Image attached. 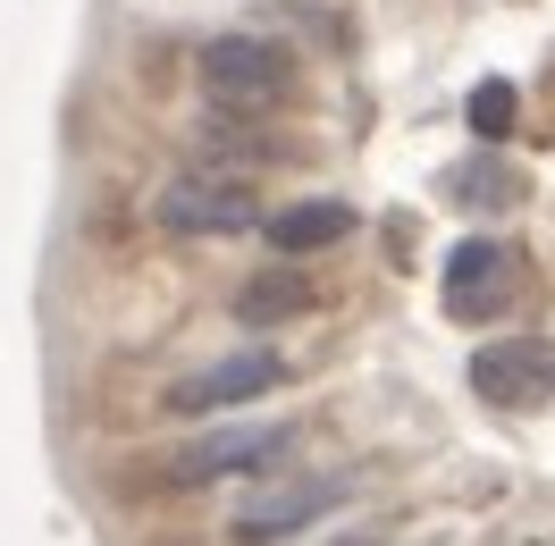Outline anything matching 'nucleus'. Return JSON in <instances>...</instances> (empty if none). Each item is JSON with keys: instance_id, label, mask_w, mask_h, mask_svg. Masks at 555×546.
Here are the masks:
<instances>
[{"instance_id": "4", "label": "nucleus", "mask_w": 555, "mask_h": 546, "mask_svg": "<svg viewBox=\"0 0 555 546\" xmlns=\"http://www.w3.org/2000/svg\"><path fill=\"white\" fill-rule=\"evenodd\" d=\"M194 76H203L210 109H244V118H261V109L286 102V84H295V51L270 35H210L194 51Z\"/></svg>"}, {"instance_id": "1", "label": "nucleus", "mask_w": 555, "mask_h": 546, "mask_svg": "<svg viewBox=\"0 0 555 546\" xmlns=\"http://www.w3.org/2000/svg\"><path fill=\"white\" fill-rule=\"evenodd\" d=\"M295 454H304V420H253V412H244V420H210V429H194V438H177L143 479L169 487V496L228 487V479L261 487V479H278Z\"/></svg>"}, {"instance_id": "5", "label": "nucleus", "mask_w": 555, "mask_h": 546, "mask_svg": "<svg viewBox=\"0 0 555 546\" xmlns=\"http://www.w3.org/2000/svg\"><path fill=\"white\" fill-rule=\"evenodd\" d=\"M152 227L160 236H253L261 227V194H253V177H219V169H185L169 177L160 194H152Z\"/></svg>"}, {"instance_id": "3", "label": "nucleus", "mask_w": 555, "mask_h": 546, "mask_svg": "<svg viewBox=\"0 0 555 546\" xmlns=\"http://www.w3.org/2000/svg\"><path fill=\"white\" fill-rule=\"evenodd\" d=\"M286 378H295L286 353L236 344V353H219V362H203V370L169 378V387H160V412H169V420H228V412H253L261 395H278Z\"/></svg>"}, {"instance_id": "2", "label": "nucleus", "mask_w": 555, "mask_h": 546, "mask_svg": "<svg viewBox=\"0 0 555 546\" xmlns=\"http://www.w3.org/2000/svg\"><path fill=\"white\" fill-rule=\"evenodd\" d=\"M353 496H362V471H353V463H337V471H278V479H261V487H244V505L228 512L219 538H228V546L312 538V530H328Z\"/></svg>"}, {"instance_id": "8", "label": "nucleus", "mask_w": 555, "mask_h": 546, "mask_svg": "<svg viewBox=\"0 0 555 546\" xmlns=\"http://www.w3.org/2000/svg\"><path fill=\"white\" fill-rule=\"evenodd\" d=\"M353 236V203L337 194H304V203L286 210H261V244H270L278 261H304V252H328V244Z\"/></svg>"}, {"instance_id": "7", "label": "nucleus", "mask_w": 555, "mask_h": 546, "mask_svg": "<svg viewBox=\"0 0 555 546\" xmlns=\"http://www.w3.org/2000/svg\"><path fill=\"white\" fill-rule=\"evenodd\" d=\"M514 270H521V252L505 236H463L447 252V311H454V320H488Z\"/></svg>"}, {"instance_id": "6", "label": "nucleus", "mask_w": 555, "mask_h": 546, "mask_svg": "<svg viewBox=\"0 0 555 546\" xmlns=\"http://www.w3.org/2000/svg\"><path fill=\"white\" fill-rule=\"evenodd\" d=\"M472 395L496 412H530L555 404V344L547 337H496L472 353Z\"/></svg>"}, {"instance_id": "11", "label": "nucleus", "mask_w": 555, "mask_h": 546, "mask_svg": "<svg viewBox=\"0 0 555 546\" xmlns=\"http://www.w3.org/2000/svg\"><path fill=\"white\" fill-rule=\"evenodd\" d=\"M514 118H521V93L505 84V76H488L480 93H472V135L496 143V135H514Z\"/></svg>"}, {"instance_id": "10", "label": "nucleus", "mask_w": 555, "mask_h": 546, "mask_svg": "<svg viewBox=\"0 0 555 546\" xmlns=\"http://www.w3.org/2000/svg\"><path fill=\"white\" fill-rule=\"evenodd\" d=\"M228 311H236L244 328H286V320H304V311H312V277L261 270V277H244L236 295H228Z\"/></svg>"}, {"instance_id": "12", "label": "nucleus", "mask_w": 555, "mask_h": 546, "mask_svg": "<svg viewBox=\"0 0 555 546\" xmlns=\"http://www.w3.org/2000/svg\"><path fill=\"white\" fill-rule=\"evenodd\" d=\"M320 546H387V530H337V538H320Z\"/></svg>"}, {"instance_id": "9", "label": "nucleus", "mask_w": 555, "mask_h": 546, "mask_svg": "<svg viewBox=\"0 0 555 546\" xmlns=\"http://www.w3.org/2000/svg\"><path fill=\"white\" fill-rule=\"evenodd\" d=\"M194 152H203V169H219V177H244V169L286 160V143H278L261 118H244V109H210L203 127H194Z\"/></svg>"}]
</instances>
